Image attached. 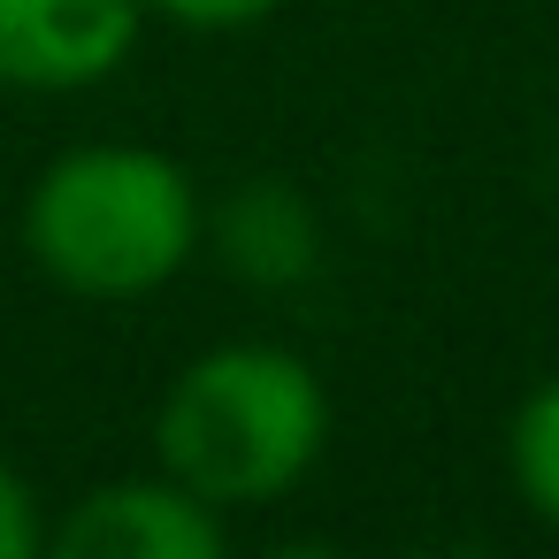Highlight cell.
I'll use <instances>...</instances> for the list:
<instances>
[{
	"label": "cell",
	"instance_id": "obj_1",
	"mask_svg": "<svg viewBox=\"0 0 559 559\" xmlns=\"http://www.w3.org/2000/svg\"><path fill=\"white\" fill-rule=\"evenodd\" d=\"M207 246V200L162 146L93 139L55 154L24 192V253L70 299H154Z\"/></svg>",
	"mask_w": 559,
	"mask_h": 559
},
{
	"label": "cell",
	"instance_id": "obj_2",
	"mask_svg": "<svg viewBox=\"0 0 559 559\" xmlns=\"http://www.w3.org/2000/svg\"><path fill=\"white\" fill-rule=\"evenodd\" d=\"M330 452V391L307 353L238 337L185 360L154 406V460L223 513L276 506Z\"/></svg>",
	"mask_w": 559,
	"mask_h": 559
},
{
	"label": "cell",
	"instance_id": "obj_3",
	"mask_svg": "<svg viewBox=\"0 0 559 559\" xmlns=\"http://www.w3.org/2000/svg\"><path fill=\"white\" fill-rule=\"evenodd\" d=\"M146 39V0H0V93H93Z\"/></svg>",
	"mask_w": 559,
	"mask_h": 559
},
{
	"label": "cell",
	"instance_id": "obj_4",
	"mask_svg": "<svg viewBox=\"0 0 559 559\" xmlns=\"http://www.w3.org/2000/svg\"><path fill=\"white\" fill-rule=\"evenodd\" d=\"M62 559H223L230 513L185 490L177 475H116L93 483L47 536Z\"/></svg>",
	"mask_w": 559,
	"mask_h": 559
},
{
	"label": "cell",
	"instance_id": "obj_5",
	"mask_svg": "<svg viewBox=\"0 0 559 559\" xmlns=\"http://www.w3.org/2000/svg\"><path fill=\"white\" fill-rule=\"evenodd\" d=\"M215 261L253 292H292L322 269V215L292 177H246L207 207Z\"/></svg>",
	"mask_w": 559,
	"mask_h": 559
},
{
	"label": "cell",
	"instance_id": "obj_6",
	"mask_svg": "<svg viewBox=\"0 0 559 559\" xmlns=\"http://www.w3.org/2000/svg\"><path fill=\"white\" fill-rule=\"evenodd\" d=\"M506 467H513V490L528 498V513L544 528H559V376H544L513 421H506Z\"/></svg>",
	"mask_w": 559,
	"mask_h": 559
},
{
	"label": "cell",
	"instance_id": "obj_7",
	"mask_svg": "<svg viewBox=\"0 0 559 559\" xmlns=\"http://www.w3.org/2000/svg\"><path fill=\"white\" fill-rule=\"evenodd\" d=\"M47 536H55V521H47L39 490H32L9 460H0V559H39Z\"/></svg>",
	"mask_w": 559,
	"mask_h": 559
},
{
	"label": "cell",
	"instance_id": "obj_8",
	"mask_svg": "<svg viewBox=\"0 0 559 559\" xmlns=\"http://www.w3.org/2000/svg\"><path fill=\"white\" fill-rule=\"evenodd\" d=\"M284 9V0H146V16L177 24V32H200V39H223V32H253Z\"/></svg>",
	"mask_w": 559,
	"mask_h": 559
}]
</instances>
